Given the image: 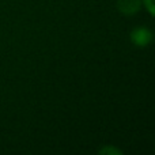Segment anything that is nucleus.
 <instances>
[{
    "label": "nucleus",
    "instance_id": "1",
    "mask_svg": "<svg viewBox=\"0 0 155 155\" xmlns=\"http://www.w3.org/2000/svg\"><path fill=\"white\" fill-rule=\"evenodd\" d=\"M131 41L137 46H147L153 41V33L147 27H137L131 33Z\"/></svg>",
    "mask_w": 155,
    "mask_h": 155
},
{
    "label": "nucleus",
    "instance_id": "2",
    "mask_svg": "<svg viewBox=\"0 0 155 155\" xmlns=\"http://www.w3.org/2000/svg\"><path fill=\"white\" fill-rule=\"evenodd\" d=\"M140 0H118L117 8L124 15H134L140 10Z\"/></svg>",
    "mask_w": 155,
    "mask_h": 155
},
{
    "label": "nucleus",
    "instance_id": "3",
    "mask_svg": "<svg viewBox=\"0 0 155 155\" xmlns=\"http://www.w3.org/2000/svg\"><path fill=\"white\" fill-rule=\"evenodd\" d=\"M99 154H116V155H120L121 151L118 150V148H114V147H110V146H107V147H104L99 150Z\"/></svg>",
    "mask_w": 155,
    "mask_h": 155
},
{
    "label": "nucleus",
    "instance_id": "4",
    "mask_svg": "<svg viewBox=\"0 0 155 155\" xmlns=\"http://www.w3.org/2000/svg\"><path fill=\"white\" fill-rule=\"evenodd\" d=\"M143 3H144V7L147 8V11L150 12V15H154L155 12V3L154 0H143Z\"/></svg>",
    "mask_w": 155,
    "mask_h": 155
}]
</instances>
